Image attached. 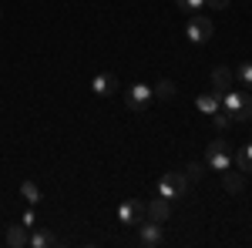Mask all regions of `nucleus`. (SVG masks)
Here are the masks:
<instances>
[{
  "instance_id": "nucleus-1",
  "label": "nucleus",
  "mask_w": 252,
  "mask_h": 248,
  "mask_svg": "<svg viewBox=\"0 0 252 248\" xmlns=\"http://www.w3.org/2000/svg\"><path fill=\"white\" fill-rule=\"evenodd\" d=\"M205 168H212V171L232 168V144L225 138H215L212 144H205Z\"/></svg>"
},
{
  "instance_id": "nucleus-2",
  "label": "nucleus",
  "mask_w": 252,
  "mask_h": 248,
  "mask_svg": "<svg viewBox=\"0 0 252 248\" xmlns=\"http://www.w3.org/2000/svg\"><path fill=\"white\" fill-rule=\"evenodd\" d=\"M158 194L165 198V201H182L185 194H189V178L182 171H168L158 178Z\"/></svg>"
},
{
  "instance_id": "nucleus-3",
  "label": "nucleus",
  "mask_w": 252,
  "mask_h": 248,
  "mask_svg": "<svg viewBox=\"0 0 252 248\" xmlns=\"http://www.w3.org/2000/svg\"><path fill=\"white\" fill-rule=\"evenodd\" d=\"M222 108L232 114V121H249L252 117V97L239 94V91H225L222 94Z\"/></svg>"
},
{
  "instance_id": "nucleus-4",
  "label": "nucleus",
  "mask_w": 252,
  "mask_h": 248,
  "mask_svg": "<svg viewBox=\"0 0 252 248\" xmlns=\"http://www.w3.org/2000/svg\"><path fill=\"white\" fill-rule=\"evenodd\" d=\"M215 34L212 20L205 17V14H189V24H185V37L192 40V44H209Z\"/></svg>"
},
{
  "instance_id": "nucleus-5",
  "label": "nucleus",
  "mask_w": 252,
  "mask_h": 248,
  "mask_svg": "<svg viewBox=\"0 0 252 248\" xmlns=\"http://www.w3.org/2000/svg\"><path fill=\"white\" fill-rule=\"evenodd\" d=\"M152 97H155V94H152V87H148V84H131V87L125 91V104H128L135 114H145V111H148V104H152Z\"/></svg>"
},
{
  "instance_id": "nucleus-6",
  "label": "nucleus",
  "mask_w": 252,
  "mask_h": 248,
  "mask_svg": "<svg viewBox=\"0 0 252 248\" xmlns=\"http://www.w3.org/2000/svg\"><path fill=\"white\" fill-rule=\"evenodd\" d=\"M135 228H138V245H141V248H158V245H161V238H165L161 221H152V218L138 221Z\"/></svg>"
},
{
  "instance_id": "nucleus-7",
  "label": "nucleus",
  "mask_w": 252,
  "mask_h": 248,
  "mask_svg": "<svg viewBox=\"0 0 252 248\" xmlns=\"http://www.w3.org/2000/svg\"><path fill=\"white\" fill-rule=\"evenodd\" d=\"M145 218H148V211H145V205H141L138 198H128V201H121V208H118V221H121V225L135 228L138 221H145Z\"/></svg>"
},
{
  "instance_id": "nucleus-8",
  "label": "nucleus",
  "mask_w": 252,
  "mask_h": 248,
  "mask_svg": "<svg viewBox=\"0 0 252 248\" xmlns=\"http://www.w3.org/2000/svg\"><path fill=\"white\" fill-rule=\"evenodd\" d=\"M145 211H148V218H152V221H161V225H165V221H168V215H172V201H165V198L158 194L155 201H148V205H145Z\"/></svg>"
},
{
  "instance_id": "nucleus-9",
  "label": "nucleus",
  "mask_w": 252,
  "mask_h": 248,
  "mask_svg": "<svg viewBox=\"0 0 252 248\" xmlns=\"http://www.w3.org/2000/svg\"><path fill=\"white\" fill-rule=\"evenodd\" d=\"M91 91H94L97 97H111L118 91V77L115 74H97L94 81H91Z\"/></svg>"
},
{
  "instance_id": "nucleus-10",
  "label": "nucleus",
  "mask_w": 252,
  "mask_h": 248,
  "mask_svg": "<svg viewBox=\"0 0 252 248\" xmlns=\"http://www.w3.org/2000/svg\"><path fill=\"white\" fill-rule=\"evenodd\" d=\"M7 245L10 248H27L31 245V228L20 221V225H10L7 228Z\"/></svg>"
},
{
  "instance_id": "nucleus-11",
  "label": "nucleus",
  "mask_w": 252,
  "mask_h": 248,
  "mask_svg": "<svg viewBox=\"0 0 252 248\" xmlns=\"http://www.w3.org/2000/svg\"><path fill=\"white\" fill-rule=\"evenodd\" d=\"M195 108L202 111V114H209L212 117L219 108H222V94L219 91H205V94H198V101H195Z\"/></svg>"
},
{
  "instance_id": "nucleus-12",
  "label": "nucleus",
  "mask_w": 252,
  "mask_h": 248,
  "mask_svg": "<svg viewBox=\"0 0 252 248\" xmlns=\"http://www.w3.org/2000/svg\"><path fill=\"white\" fill-rule=\"evenodd\" d=\"M222 188L229 191V194H242V188H246V174L225 168V171H222Z\"/></svg>"
},
{
  "instance_id": "nucleus-13",
  "label": "nucleus",
  "mask_w": 252,
  "mask_h": 248,
  "mask_svg": "<svg viewBox=\"0 0 252 248\" xmlns=\"http://www.w3.org/2000/svg\"><path fill=\"white\" fill-rule=\"evenodd\" d=\"M232 71L229 67H215L212 71V91H219V94H225V91H232Z\"/></svg>"
},
{
  "instance_id": "nucleus-14",
  "label": "nucleus",
  "mask_w": 252,
  "mask_h": 248,
  "mask_svg": "<svg viewBox=\"0 0 252 248\" xmlns=\"http://www.w3.org/2000/svg\"><path fill=\"white\" fill-rule=\"evenodd\" d=\"M232 161H235V168L249 178V174H252V141H249V144H242L239 151H232Z\"/></svg>"
},
{
  "instance_id": "nucleus-15",
  "label": "nucleus",
  "mask_w": 252,
  "mask_h": 248,
  "mask_svg": "<svg viewBox=\"0 0 252 248\" xmlns=\"http://www.w3.org/2000/svg\"><path fill=\"white\" fill-rule=\"evenodd\" d=\"M175 91H178V87H175V81H168V77H161V81H158L155 87H152V94H155V97H161V101H172V97H175Z\"/></svg>"
},
{
  "instance_id": "nucleus-16",
  "label": "nucleus",
  "mask_w": 252,
  "mask_h": 248,
  "mask_svg": "<svg viewBox=\"0 0 252 248\" xmlns=\"http://www.w3.org/2000/svg\"><path fill=\"white\" fill-rule=\"evenodd\" d=\"M182 174H185L189 181H202V178H205V161H189V165L182 168Z\"/></svg>"
},
{
  "instance_id": "nucleus-17",
  "label": "nucleus",
  "mask_w": 252,
  "mask_h": 248,
  "mask_svg": "<svg viewBox=\"0 0 252 248\" xmlns=\"http://www.w3.org/2000/svg\"><path fill=\"white\" fill-rule=\"evenodd\" d=\"M212 121H215V128H219V131H229V128L235 124V121H232V114H229L225 108H219V111L212 114Z\"/></svg>"
},
{
  "instance_id": "nucleus-18",
  "label": "nucleus",
  "mask_w": 252,
  "mask_h": 248,
  "mask_svg": "<svg viewBox=\"0 0 252 248\" xmlns=\"http://www.w3.org/2000/svg\"><path fill=\"white\" fill-rule=\"evenodd\" d=\"M54 245V235L51 231H34L31 235V248H51Z\"/></svg>"
},
{
  "instance_id": "nucleus-19",
  "label": "nucleus",
  "mask_w": 252,
  "mask_h": 248,
  "mask_svg": "<svg viewBox=\"0 0 252 248\" xmlns=\"http://www.w3.org/2000/svg\"><path fill=\"white\" fill-rule=\"evenodd\" d=\"M20 194L27 198V205H34V201H40V188L34 185V181H24V185H20Z\"/></svg>"
},
{
  "instance_id": "nucleus-20",
  "label": "nucleus",
  "mask_w": 252,
  "mask_h": 248,
  "mask_svg": "<svg viewBox=\"0 0 252 248\" xmlns=\"http://www.w3.org/2000/svg\"><path fill=\"white\" fill-rule=\"evenodd\" d=\"M235 77H239L242 87H252V64H239L235 67Z\"/></svg>"
},
{
  "instance_id": "nucleus-21",
  "label": "nucleus",
  "mask_w": 252,
  "mask_h": 248,
  "mask_svg": "<svg viewBox=\"0 0 252 248\" xmlns=\"http://www.w3.org/2000/svg\"><path fill=\"white\" fill-rule=\"evenodd\" d=\"M178 3V10H185V14H198L202 7H205V0H175Z\"/></svg>"
},
{
  "instance_id": "nucleus-22",
  "label": "nucleus",
  "mask_w": 252,
  "mask_h": 248,
  "mask_svg": "<svg viewBox=\"0 0 252 248\" xmlns=\"http://www.w3.org/2000/svg\"><path fill=\"white\" fill-rule=\"evenodd\" d=\"M205 7H212V10H225L229 0H205Z\"/></svg>"
}]
</instances>
